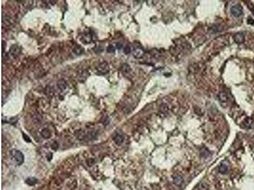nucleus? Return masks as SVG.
Instances as JSON below:
<instances>
[{"label": "nucleus", "instance_id": "1", "mask_svg": "<svg viewBox=\"0 0 254 190\" xmlns=\"http://www.w3.org/2000/svg\"><path fill=\"white\" fill-rule=\"evenodd\" d=\"M11 155L13 159L18 166H20L24 163V156L22 152L19 151L18 150H12L11 151Z\"/></svg>", "mask_w": 254, "mask_h": 190}, {"label": "nucleus", "instance_id": "2", "mask_svg": "<svg viewBox=\"0 0 254 190\" xmlns=\"http://www.w3.org/2000/svg\"><path fill=\"white\" fill-rule=\"evenodd\" d=\"M231 12L233 16L236 17H240L243 14V8L240 5L233 6L231 8Z\"/></svg>", "mask_w": 254, "mask_h": 190}, {"label": "nucleus", "instance_id": "3", "mask_svg": "<svg viewBox=\"0 0 254 190\" xmlns=\"http://www.w3.org/2000/svg\"><path fill=\"white\" fill-rule=\"evenodd\" d=\"M97 69L99 71V72L101 73V74H105V73L108 72L109 71V67L108 63L104 62L101 63L98 65Z\"/></svg>", "mask_w": 254, "mask_h": 190}, {"label": "nucleus", "instance_id": "4", "mask_svg": "<svg viewBox=\"0 0 254 190\" xmlns=\"http://www.w3.org/2000/svg\"><path fill=\"white\" fill-rule=\"evenodd\" d=\"M144 55V52L141 48L137 47L134 48L133 51V55L135 58H140L143 56Z\"/></svg>", "mask_w": 254, "mask_h": 190}, {"label": "nucleus", "instance_id": "5", "mask_svg": "<svg viewBox=\"0 0 254 190\" xmlns=\"http://www.w3.org/2000/svg\"><path fill=\"white\" fill-rule=\"evenodd\" d=\"M234 41L238 44L243 43L245 41V35L242 33L236 34L234 36Z\"/></svg>", "mask_w": 254, "mask_h": 190}, {"label": "nucleus", "instance_id": "6", "mask_svg": "<svg viewBox=\"0 0 254 190\" xmlns=\"http://www.w3.org/2000/svg\"><path fill=\"white\" fill-rule=\"evenodd\" d=\"M20 48L17 45H14L10 50V54L11 56H14V58H16V57L18 56L19 54H20Z\"/></svg>", "mask_w": 254, "mask_h": 190}, {"label": "nucleus", "instance_id": "7", "mask_svg": "<svg viewBox=\"0 0 254 190\" xmlns=\"http://www.w3.org/2000/svg\"><path fill=\"white\" fill-rule=\"evenodd\" d=\"M114 142L118 145H121L124 141V137L121 134H116L114 137Z\"/></svg>", "mask_w": 254, "mask_h": 190}, {"label": "nucleus", "instance_id": "8", "mask_svg": "<svg viewBox=\"0 0 254 190\" xmlns=\"http://www.w3.org/2000/svg\"><path fill=\"white\" fill-rule=\"evenodd\" d=\"M57 87H58V88L61 91H63L66 90V88L67 87V82L64 79L60 80V81L58 82V83H57Z\"/></svg>", "mask_w": 254, "mask_h": 190}, {"label": "nucleus", "instance_id": "9", "mask_svg": "<svg viewBox=\"0 0 254 190\" xmlns=\"http://www.w3.org/2000/svg\"><path fill=\"white\" fill-rule=\"evenodd\" d=\"M184 182V178L180 175H177L174 178V183L177 186H180Z\"/></svg>", "mask_w": 254, "mask_h": 190}, {"label": "nucleus", "instance_id": "10", "mask_svg": "<svg viewBox=\"0 0 254 190\" xmlns=\"http://www.w3.org/2000/svg\"><path fill=\"white\" fill-rule=\"evenodd\" d=\"M244 125L246 128L252 129L254 128V121L252 119L248 118L245 121Z\"/></svg>", "mask_w": 254, "mask_h": 190}, {"label": "nucleus", "instance_id": "11", "mask_svg": "<svg viewBox=\"0 0 254 190\" xmlns=\"http://www.w3.org/2000/svg\"><path fill=\"white\" fill-rule=\"evenodd\" d=\"M25 182L29 186H34L38 182V179H36V178H33V177H31V178L26 179Z\"/></svg>", "mask_w": 254, "mask_h": 190}, {"label": "nucleus", "instance_id": "12", "mask_svg": "<svg viewBox=\"0 0 254 190\" xmlns=\"http://www.w3.org/2000/svg\"><path fill=\"white\" fill-rule=\"evenodd\" d=\"M218 98H219V100L221 101V102H222V103H226V102H227V101L228 100V96H227V94H226V93H224V92H221V93H220L219 94H218Z\"/></svg>", "mask_w": 254, "mask_h": 190}, {"label": "nucleus", "instance_id": "13", "mask_svg": "<svg viewBox=\"0 0 254 190\" xmlns=\"http://www.w3.org/2000/svg\"><path fill=\"white\" fill-rule=\"evenodd\" d=\"M228 166L226 163H222L219 167V172L222 174H225L228 172Z\"/></svg>", "mask_w": 254, "mask_h": 190}, {"label": "nucleus", "instance_id": "14", "mask_svg": "<svg viewBox=\"0 0 254 190\" xmlns=\"http://www.w3.org/2000/svg\"><path fill=\"white\" fill-rule=\"evenodd\" d=\"M42 135L43 138H48L50 137L51 133L50 132L49 130L47 129H44L42 131Z\"/></svg>", "mask_w": 254, "mask_h": 190}, {"label": "nucleus", "instance_id": "15", "mask_svg": "<svg viewBox=\"0 0 254 190\" xmlns=\"http://www.w3.org/2000/svg\"><path fill=\"white\" fill-rule=\"evenodd\" d=\"M73 52L75 53V54H77V55H80V54H81L83 52V48L81 47V46H78L77 47H76L73 49Z\"/></svg>", "mask_w": 254, "mask_h": 190}, {"label": "nucleus", "instance_id": "16", "mask_svg": "<svg viewBox=\"0 0 254 190\" xmlns=\"http://www.w3.org/2000/svg\"><path fill=\"white\" fill-rule=\"evenodd\" d=\"M209 155H210L209 151H208L207 150H206V149H203V150L202 151V155L203 157L206 158L207 157H208Z\"/></svg>", "mask_w": 254, "mask_h": 190}, {"label": "nucleus", "instance_id": "17", "mask_svg": "<svg viewBox=\"0 0 254 190\" xmlns=\"http://www.w3.org/2000/svg\"><path fill=\"white\" fill-rule=\"evenodd\" d=\"M123 71H124L125 72H128L130 71V67H129V65H127V64H124L123 66Z\"/></svg>", "mask_w": 254, "mask_h": 190}, {"label": "nucleus", "instance_id": "18", "mask_svg": "<svg viewBox=\"0 0 254 190\" xmlns=\"http://www.w3.org/2000/svg\"><path fill=\"white\" fill-rule=\"evenodd\" d=\"M114 51H115V49H114V47H113V46H111V45L109 46L108 48H107V52H108V53H114Z\"/></svg>", "mask_w": 254, "mask_h": 190}, {"label": "nucleus", "instance_id": "19", "mask_svg": "<svg viewBox=\"0 0 254 190\" xmlns=\"http://www.w3.org/2000/svg\"><path fill=\"white\" fill-rule=\"evenodd\" d=\"M130 52H131V49H130V48L129 47V46H126V47L124 48V52L125 54L130 53Z\"/></svg>", "mask_w": 254, "mask_h": 190}, {"label": "nucleus", "instance_id": "20", "mask_svg": "<svg viewBox=\"0 0 254 190\" xmlns=\"http://www.w3.org/2000/svg\"><path fill=\"white\" fill-rule=\"evenodd\" d=\"M23 137H24V138L25 139V140H26V141H27V142H31V140H30V138H29L28 136H27L26 134H24V135H23Z\"/></svg>", "mask_w": 254, "mask_h": 190}]
</instances>
